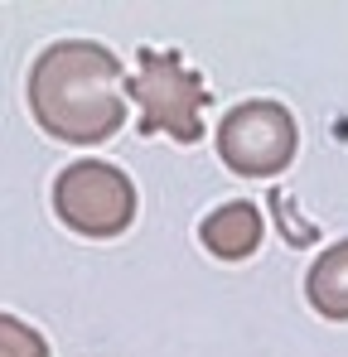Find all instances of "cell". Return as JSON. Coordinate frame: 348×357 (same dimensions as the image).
<instances>
[{"mask_svg": "<svg viewBox=\"0 0 348 357\" xmlns=\"http://www.w3.org/2000/svg\"><path fill=\"white\" fill-rule=\"evenodd\" d=\"M29 112L68 145H102L126 126V68L92 39H58L29 68Z\"/></svg>", "mask_w": 348, "mask_h": 357, "instance_id": "6da1fadb", "label": "cell"}, {"mask_svg": "<svg viewBox=\"0 0 348 357\" xmlns=\"http://www.w3.org/2000/svg\"><path fill=\"white\" fill-rule=\"evenodd\" d=\"M126 97L140 107V126H136L140 135H170L179 145L203 140L208 87L179 54L140 49L136 73L126 77Z\"/></svg>", "mask_w": 348, "mask_h": 357, "instance_id": "7a4b0ae2", "label": "cell"}, {"mask_svg": "<svg viewBox=\"0 0 348 357\" xmlns=\"http://www.w3.org/2000/svg\"><path fill=\"white\" fill-rule=\"evenodd\" d=\"M54 213L82 237H121L136 218V183L107 160H78L54 178Z\"/></svg>", "mask_w": 348, "mask_h": 357, "instance_id": "3957f363", "label": "cell"}, {"mask_svg": "<svg viewBox=\"0 0 348 357\" xmlns=\"http://www.w3.org/2000/svg\"><path fill=\"white\" fill-rule=\"evenodd\" d=\"M295 145H300L295 116L281 102H266V97L242 102L218 121V155L232 174H247V178L281 174L295 160Z\"/></svg>", "mask_w": 348, "mask_h": 357, "instance_id": "277c9868", "label": "cell"}, {"mask_svg": "<svg viewBox=\"0 0 348 357\" xmlns=\"http://www.w3.org/2000/svg\"><path fill=\"white\" fill-rule=\"evenodd\" d=\"M261 213L252 208V203H223L218 213H208L203 218V227H198V237L203 246L218 256V261H247L256 246H261Z\"/></svg>", "mask_w": 348, "mask_h": 357, "instance_id": "5b68a950", "label": "cell"}, {"mask_svg": "<svg viewBox=\"0 0 348 357\" xmlns=\"http://www.w3.org/2000/svg\"><path fill=\"white\" fill-rule=\"evenodd\" d=\"M305 295L314 304V314L348 324V237L314 256V266L305 275Z\"/></svg>", "mask_w": 348, "mask_h": 357, "instance_id": "8992f818", "label": "cell"}, {"mask_svg": "<svg viewBox=\"0 0 348 357\" xmlns=\"http://www.w3.org/2000/svg\"><path fill=\"white\" fill-rule=\"evenodd\" d=\"M0 357H49V343L39 328H29L15 314H0Z\"/></svg>", "mask_w": 348, "mask_h": 357, "instance_id": "52a82bcc", "label": "cell"}]
</instances>
